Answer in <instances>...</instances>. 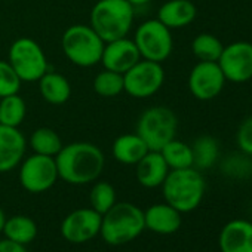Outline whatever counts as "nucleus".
I'll list each match as a JSON object with an SVG mask.
<instances>
[{"label":"nucleus","mask_w":252,"mask_h":252,"mask_svg":"<svg viewBox=\"0 0 252 252\" xmlns=\"http://www.w3.org/2000/svg\"><path fill=\"white\" fill-rule=\"evenodd\" d=\"M135 8L128 0H98L89 15V26L107 43L129 34Z\"/></svg>","instance_id":"3"},{"label":"nucleus","mask_w":252,"mask_h":252,"mask_svg":"<svg viewBox=\"0 0 252 252\" xmlns=\"http://www.w3.org/2000/svg\"><path fill=\"white\" fill-rule=\"evenodd\" d=\"M94 91L102 98H114L123 92V74L102 70L94 79Z\"/></svg>","instance_id":"28"},{"label":"nucleus","mask_w":252,"mask_h":252,"mask_svg":"<svg viewBox=\"0 0 252 252\" xmlns=\"http://www.w3.org/2000/svg\"><path fill=\"white\" fill-rule=\"evenodd\" d=\"M5 221H6V217H5V212L0 208V233L3 230V225H5Z\"/></svg>","instance_id":"35"},{"label":"nucleus","mask_w":252,"mask_h":252,"mask_svg":"<svg viewBox=\"0 0 252 252\" xmlns=\"http://www.w3.org/2000/svg\"><path fill=\"white\" fill-rule=\"evenodd\" d=\"M58 177L73 186H83L96 181L105 163L99 147L88 141H76L63 146L55 156Z\"/></svg>","instance_id":"1"},{"label":"nucleus","mask_w":252,"mask_h":252,"mask_svg":"<svg viewBox=\"0 0 252 252\" xmlns=\"http://www.w3.org/2000/svg\"><path fill=\"white\" fill-rule=\"evenodd\" d=\"M165 82V70L160 63L140 60L123 73V92L132 98H149L160 91Z\"/></svg>","instance_id":"9"},{"label":"nucleus","mask_w":252,"mask_h":252,"mask_svg":"<svg viewBox=\"0 0 252 252\" xmlns=\"http://www.w3.org/2000/svg\"><path fill=\"white\" fill-rule=\"evenodd\" d=\"M149 152L147 144L137 132L117 137L111 146L113 158L123 165H137Z\"/></svg>","instance_id":"20"},{"label":"nucleus","mask_w":252,"mask_h":252,"mask_svg":"<svg viewBox=\"0 0 252 252\" xmlns=\"http://www.w3.org/2000/svg\"><path fill=\"white\" fill-rule=\"evenodd\" d=\"M236 143L243 155L252 158V116L246 117L240 123L236 132Z\"/></svg>","instance_id":"31"},{"label":"nucleus","mask_w":252,"mask_h":252,"mask_svg":"<svg viewBox=\"0 0 252 252\" xmlns=\"http://www.w3.org/2000/svg\"><path fill=\"white\" fill-rule=\"evenodd\" d=\"M221 252H252V222L233 220L220 233Z\"/></svg>","instance_id":"16"},{"label":"nucleus","mask_w":252,"mask_h":252,"mask_svg":"<svg viewBox=\"0 0 252 252\" xmlns=\"http://www.w3.org/2000/svg\"><path fill=\"white\" fill-rule=\"evenodd\" d=\"M37 82L42 98L52 105L65 104L71 96V85L60 73L48 70Z\"/></svg>","instance_id":"21"},{"label":"nucleus","mask_w":252,"mask_h":252,"mask_svg":"<svg viewBox=\"0 0 252 252\" xmlns=\"http://www.w3.org/2000/svg\"><path fill=\"white\" fill-rule=\"evenodd\" d=\"M178 129L177 114L165 105H153L141 113L137 122V134L144 140L149 150L160 152Z\"/></svg>","instance_id":"6"},{"label":"nucleus","mask_w":252,"mask_h":252,"mask_svg":"<svg viewBox=\"0 0 252 252\" xmlns=\"http://www.w3.org/2000/svg\"><path fill=\"white\" fill-rule=\"evenodd\" d=\"M193 152V168L202 171L215 165L220 158V144L211 135H202L194 140L191 146Z\"/></svg>","instance_id":"23"},{"label":"nucleus","mask_w":252,"mask_h":252,"mask_svg":"<svg viewBox=\"0 0 252 252\" xmlns=\"http://www.w3.org/2000/svg\"><path fill=\"white\" fill-rule=\"evenodd\" d=\"M146 228L144 211L129 202L114 203L101 218L99 234L113 246L129 243Z\"/></svg>","instance_id":"4"},{"label":"nucleus","mask_w":252,"mask_h":252,"mask_svg":"<svg viewBox=\"0 0 252 252\" xmlns=\"http://www.w3.org/2000/svg\"><path fill=\"white\" fill-rule=\"evenodd\" d=\"M105 42L95 33L91 26H70L63 37L61 48L65 58L77 67H94L101 61Z\"/></svg>","instance_id":"5"},{"label":"nucleus","mask_w":252,"mask_h":252,"mask_svg":"<svg viewBox=\"0 0 252 252\" xmlns=\"http://www.w3.org/2000/svg\"><path fill=\"white\" fill-rule=\"evenodd\" d=\"M137 180L146 189L160 187L171 171L160 152L150 150L137 165Z\"/></svg>","instance_id":"19"},{"label":"nucleus","mask_w":252,"mask_h":252,"mask_svg":"<svg viewBox=\"0 0 252 252\" xmlns=\"http://www.w3.org/2000/svg\"><path fill=\"white\" fill-rule=\"evenodd\" d=\"M2 233H5L6 239L26 246L37 236V225L30 217L15 215L5 221Z\"/></svg>","instance_id":"22"},{"label":"nucleus","mask_w":252,"mask_h":252,"mask_svg":"<svg viewBox=\"0 0 252 252\" xmlns=\"http://www.w3.org/2000/svg\"><path fill=\"white\" fill-rule=\"evenodd\" d=\"M128 2H129L134 8H137V6H144V5L150 3L152 0H128Z\"/></svg>","instance_id":"34"},{"label":"nucleus","mask_w":252,"mask_h":252,"mask_svg":"<svg viewBox=\"0 0 252 252\" xmlns=\"http://www.w3.org/2000/svg\"><path fill=\"white\" fill-rule=\"evenodd\" d=\"M23 80L8 61L0 60V98L20 92Z\"/></svg>","instance_id":"30"},{"label":"nucleus","mask_w":252,"mask_h":252,"mask_svg":"<svg viewBox=\"0 0 252 252\" xmlns=\"http://www.w3.org/2000/svg\"><path fill=\"white\" fill-rule=\"evenodd\" d=\"M141 60V55L137 49V45L128 36L107 42L102 49L101 64L105 70L116 73H126L132 65Z\"/></svg>","instance_id":"14"},{"label":"nucleus","mask_w":252,"mask_h":252,"mask_svg":"<svg viewBox=\"0 0 252 252\" xmlns=\"http://www.w3.org/2000/svg\"><path fill=\"white\" fill-rule=\"evenodd\" d=\"M27 114V104L20 94L0 98V123L20 128Z\"/></svg>","instance_id":"25"},{"label":"nucleus","mask_w":252,"mask_h":252,"mask_svg":"<svg viewBox=\"0 0 252 252\" xmlns=\"http://www.w3.org/2000/svg\"><path fill=\"white\" fill-rule=\"evenodd\" d=\"M27 150V141L23 132L14 126L0 123V174L17 168Z\"/></svg>","instance_id":"15"},{"label":"nucleus","mask_w":252,"mask_h":252,"mask_svg":"<svg viewBox=\"0 0 252 252\" xmlns=\"http://www.w3.org/2000/svg\"><path fill=\"white\" fill-rule=\"evenodd\" d=\"M102 215L92 208H80L70 212L63 224L61 234L71 243H85L99 234Z\"/></svg>","instance_id":"13"},{"label":"nucleus","mask_w":252,"mask_h":252,"mask_svg":"<svg viewBox=\"0 0 252 252\" xmlns=\"http://www.w3.org/2000/svg\"><path fill=\"white\" fill-rule=\"evenodd\" d=\"M134 43L143 60L163 63L174 49V39L171 30L163 26L158 18L141 23L134 34Z\"/></svg>","instance_id":"8"},{"label":"nucleus","mask_w":252,"mask_h":252,"mask_svg":"<svg viewBox=\"0 0 252 252\" xmlns=\"http://www.w3.org/2000/svg\"><path fill=\"white\" fill-rule=\"evenodd\" d=\"M144 222L146 228L158 234H172L181 227V212L166 202L156 203L144 212Z\"/></svg>","instance_id":"18"},{"label":"nucleus","mask_w":252,"mask_h":252,"mask_svg":"<svg viewBox=\"0 0 252 252\" xmlns=\"http://www.w3.org/2000/svg\"><path fill=\"white\" fill-rule=\"evenodd\" d=\"M225 77L218 65L212 61H199L189 74L190 94L199 101H211L217 98L224 86Z\"/></svg>","instance_id":"12"},{"label":"nucleus","mask_w":252,"mask_h":252,"mask_svg":"<svg viewBox=\"0 0 252 252\" xmlns=\"http://www.w3.org/2000/svg\"><path fill=\"white\" fill-rule=\"evenodd\" d=\"M0 252H27V249L24 245H20L5 237L0 240Z\"/></svg>","instance_id":"33"},{"label":"nucleus","mask_w":252,"mask_h":252,"mask_svg":"<svg viewBox=\"0 0 252 252\" xmlns=\"http://www.w3.org/2000/svg\"><path fill=\"white\" fill-rule=\"evenodd\" d=\"M29 144L34 153L52 158H55L64 146L61 137L51 128H39L33 131Z\"/></svg>","instance_id":"26"},{"label":"nucleus","mask_w":252,"mask_h":252,"mask_svg":"<svg viewBox=\"0 0 252 252\" xmlns=\"http://www.w3.org/2000/svg\"><path fill=\"white\" fill-rule=\"evenodd\" d=\"M197 17V8L191 0H168L158 12V20L169 30L184 29Z\"/></svg>","instance_id":"17"},{"label":"nucleus","mask_w":252,"mask_h":252,"mask_svg":"<svg viewBox=\"0 0 252 252\" xmlns=\"http://www.w3.org/2000/svg\"><path fill=\"white\" fill-rule=\"evenodd\" d=\"M249 160L246 159V155H240V156H233L230 159H227L225 162V171L228 175H234V177H239V175H246L249 172Z\"/></svg>","instance_id":"32"},{"label":"nucleus","mask_w":252,"mask_h":252,"mask_svg":"<svg viewBox=\"0 0 252 252\" xmlns=\"http://www.w3.org/2000/svg\"><path fill=\"white\" fill-rule=\"evenodd\" d=\"M222 49V42L211 33H200L191 42V52L199 61L217 63Z\"/></svg>","instance_id":"27"},{"label":"nucleus","mask_w":252,"mask_h":252,"mask_svg":"<svg viewBox=\"0 0 252 252\" xmlns=\"http://www.w3.org/2000/svg\"><path fill=\"white\" fill-rule=\"evenodd\" d=\"M89 200H91V208L98 214L104 215L116 203V190L110 183L98 181L94 184L91 190Z\"/></svg>","instance_id":"29"},{"label":"nucleus","mask_w":252,"mask_h":252,"mask_svg":"<svg viewBox=\"0 0 252 252\" xmlns=\"http://www.w3.org/2000/svg\"><path fill=\"white\" fill-rule=\"evenodd\" d=\"M206 183L196 168L171 169L162 184L165 202L178 212L186 214L194 211L203 200Z\"/></svg>","instance_id":"2"},{"label":"nucleus","mask_w":252,"mask_h":252,"mask_svg":"<svg viewBox=\"0 0 252 252\" xmlns=\"http://www.w3.org/2000/svg\"><path fill=\"white\" fill-rule=\"evenodd\" d=\"M218 65L225 80L233 83H245L252 79V43L245 40L233 42L224 46Z\"/></svg>","instance_id":"11"},{"label":"nucleus","mask_w":252,"mask_h":252,"mask_svg":"<svg viewBox=\"0 0 252 252\" xmlns=\"http://www.w3.org/2000/svg\"><path fill=\"white\" fill-rule=\"evenodd\" d=\"M160 155L163 156L169 169H186L193 166L191 146L177 138L171 140L166 146H163Z\"/></svg>","instance_id":"24"},{"label":"nucleus","mask_w":252,"mask_h":252,"mask_svg":"<svg viewBox=\"0 0 252 252\" xmlns=\"http://www.w3.org/2000/svg\"><path fill=\"white\" fill-rule=\"evenodd\" d=\"M8 63L23 82H37L48 70L42 46L32 37H18L9 48Z\"/></svg>","instance_id":"7"},{"label":"nucleus","mask_w":252,"mask_h":252,"mask_svg":"<svg viewBox=\"0 0 252 252\" xmlns=\"http://www.w3.org/2000/svg\"><path fill=\"white\" fill-rule=\"evenodd\" d=\"M55 158L32 155L20 163V183L29 193H43L54 187L58 180Z\"/></svg>","instance_id":"10"}]
</instances>
